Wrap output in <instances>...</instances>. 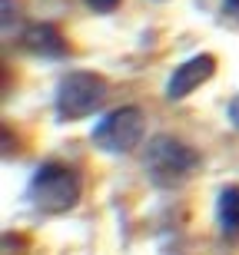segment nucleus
I'll use <instances>...</instances> for the list:
<instances>
[{
    "instance_id": "nucleus-1",
    "label": "nucleus",
    "mask_w": 239,
    "mask_h": 255,
    "mask_svg": "<svg viewBox=\"0 0 239 255\" xmlns=\"http://www.w3.org/2000/svg\"><path fill=\"white\" fill-rule=\"evenodd\" d=\"M200 166H203L200 152L193 149L190 142L170 136V132H160V136H153L146 142L143 169L156 189H176L183 182H190Z\"/></svg>"
},
{
    "instance_id": "nucleus-2",
    "label": "nucleus",
    "mask_w": 239,
    "mask_h": 255,
    "mask_svg": "<svg viewBox=\"0 0 239 255\" xmlns=\"http://www.w3.org/2000/svg\"><path fill=\"white\" fill-rule=\"evenodd\" d=\"M80 196H83V179L73 166H63V162L37 166V172L27 182V202L37 212H47V216L70 212L80 202Z\"/></svg>"
},
{
    "instance_id": "nucleus-3",
    "label": "nucleus",
    "mask_w": 239,
    "mask_h": 255,
    "mask_svg": "<svg viewBox=\"0 0 239 255\" xmlns=\"http://www.w3.org/2000/svg\"><path fill=\"white\" fill-rule=\"evenodd\" d=\"M106 93H110V86H106L103 76L73 70V73L60 76V83H57V96H53L57 116L70 120V123L83 120V116H93L106 103Z\"/></svg>"
},
{
    "instance_id": "nucleus-4",
    "label": "nucleus",
    "mask_w": 239,
    "mask_h": 255,
    "mask_svg": "<svg viewBox=\"0 0 239 255\" xmlns=\"http://www.w3.org/2000/svg\"><path fill=\"white\" fill-rule=\"evenodd\" d=\"M146 132V116L140 106H116L93 126V146L103 152H133L143 142Z\"/></svg>"
},
{
    "instance_id": "nucleus-5",
    "label": "nucleus",
    "mask_w": 239,
    "mask_h": 255,
    "mask_svg": "<svg viewBox=\"0 0 239 255\" xmlns=\"http://www.w3.org/2000/svg\"><path fill=\"white\" fill-rule=\"evenodd\" d=\"M216 73V57L213 53H196L186 63H180L166 80V100H186L193 90H200L210 76Z\"/></svg>"
},
{
    "instance_id": "nucleus-6",
    "label": "nucleus",
    "mask_w": 239,
    "mask_h": 255,
    "mask_svg": "<svg viewBox=\"0 0 239 255\" xmlns=\"http://www.w3.org/2000/svg\"><path fill=\"white\" fill-rule=\"evenodd\" d=\"M23 47H27L33 57H43V60L67 57V40H63L57 23H30V27L23 30Z\"/></svg>"
},
{
    "instance_id": "nucleus-7",
    "label": "nucleus",
    "mask_w": 239,
    "mask_h": 255,
    "mask_svg": "<svg viewBox=\"0 0 239 255\" xmlns=\"http://www.w3.org/2000/svg\"><path fill=\"white\" fill-rule=\"evenodd\" d=\"M216 222H220L223 236H239V186H226L220 189L216 199Z\"/></svg>"
},
{
    "instance_id": "nucleus-8",
    "label": "nucleus",
    "mask_w": 239,
    "mask_h": 255,
    "mask_svg": "<svg viewBox=\"0 0 239 255\" xmlns=\"http://www.w3.org/2000/svg\"><path fill=\"white\" fill-rule=\"evenodd\" d=\"M90 10H96V13H113L116 7H120V0H83Z\"/></svg>"
},
{
    "instance_id": "nucleus-9",
    "label": "nucleus",
    "mask_w": 239,
    "mask_h": 255,
    "mask_svg": "<svg viewBox=\"0 0 239 255\" xmlns=\"http://www.w3.org/2000/svg\"><path fill=\"white\" fill-rule=\"evenodd\" d=\"M226 120H230V123L239 129V93L233 96V100H230V106H226Z\"/></svg>"
},
{
    "instance_id": "nucleus-10",
    "label": "nucleus",
    "mask_w": 239,
    "mask_h": 255,
    "mask_svg": "<svg viewBox=\"0 0 239 255\" xmlns=\"http://www.w3.org/2000/svg\"><path fill=\"white\" fill-rule=\"evenodd\" d=\"M223 10L226 13H239V0H223Z\"/></svg>"
}]
</instances>
